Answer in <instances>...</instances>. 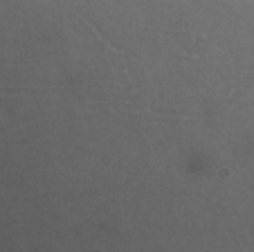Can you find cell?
Listing matches in <instances>:
<instances>
[]
</instances>
